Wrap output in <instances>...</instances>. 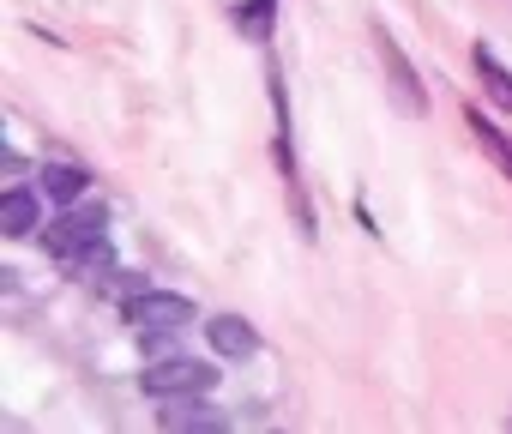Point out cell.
<instances>
[{
	"mask_svg": "<svg viewBox=\"0 0 512 434\" xmlns=\"http://www.w3.org/2000/svg\"><path fill=\"white\" fill-rule=\"evenodd\" d=\"M380 67L392 73V97H398V109H404V115H422V85H416V73L404 67V49H398L392 37H380Z\"/></svg>",
	"mask_w": 512,
	"mask_h": 434,
	"instance_id": "cell-5",
	"label": "cell"
},
{
	"mask_svg": "<svg viewBox=\"0 0 512 434\" xmlns=\"http://www.w3.org/2000/svg\"><path fill=\"white\" fill-rule=\"evenodd\" d=\"M103 224H109V211H103V205H79V211L55 217V224L43 230V248L61 254V260H73V254H85L91 242H103Z\"/></svg>",
	"mask_w": 512,
	"mask_h": 434,
	"instance_id": "cell-2",
	"label": "cell"
},
{
	"mask_svg": "<svg viewBox=\"0 0 512 434\" xmlns=\"http://www.w3.org/2000/svg\"><path fill=\"white\" fill-rule=\"evenodd\" d=\"M127 320L139 332H181V326H193V302L169 296V290H145V296L127 302Z\"/></svg>",
	"mask_w": 512,
	"mask_h": 434,
	"instance_id": "cell-3",
	"label": "cell"
},
{
	"mask_svg": "<svg viewBox=\"0 0 512 434\" xmlns=\"http://www.w3.org/2000/svg\"><path fill=\"white\" fill-rule=\"evenodd\" d=\"M37 217H43V193H31V187H13L7 199H0V236H31L37 230Z\"/></svg>",
	"mask_w": 512,
	"mask_h": 434,
	"instance_id": "cell-4",
	"label": "cell"
},
{
	"mask_svg": "<svg viewBox=\"0 0 512 434\" xmlns=\"http://www.w3.org/2000/svg\"><path fill=\"white\" fill-rule=\"evenodd\" d=\"M205 332H211V350H217V356H235V362H247L253 350H260V338H253V326H247L241 314H217Z\"/></svg>",
	"mask_w": 512,
	"mask_h": 434,
	"instance_id": "cell-6",
	"label": "cell"
},
{
	"mask_svg": "<svg viewBox=\"0 0 512 434\" xmlns=\"http://www.w3.org/2000/svg\"><path fill=\"white\" fill-rule=\"evenodd\" d=\"M43 193H49L55 205H73L79 193H91V175H85V169H67V163H49V169H43Z\"/></svg>",
	"mask_w": 512,
	"mask_h": 434,
	"instance_id": "cell-7",
	"label": "cell"
},
{
	"mask_svg": "<svg viewBox=\"0 0 512 434\" xmlns=\"http://www.w3.org/2000/svg\"><path fill=\"white\" fill-rule=\"evenodd\" d=\"M163 428H223V416L205 410V404H169L163 410Z\"/></svg>",
	"mask_w": 512,
	"mask_h": 434,
	"instance_id": "cell-10",
	"label": "cell"
},
{
	"mask_svg": "<svg viewBox=\"0 0 512 434\" xmlns=\"http://www.w3.org/2000/svg\"><path fill=\"white\" fill-rule=\"evenodd\" d=\"M139 386L151 398H205L217 386V368L211 362H193V356H175V362H151Z\"/></svg>",
	"mask_w": 512,
	"mask_h": 434,
	"instance_id": "cell-1",
	"label": "cell"
},
{
	"mask_svg": "<svg viewBox=\"0 0 512 434\" xmlns=\"http://www.w3.org/2000/svg\"><path fill=\"white\" fill-rule=\"evenodd\" d=\"M476 79H482V91H488L500 109H512V73L494 61V49H476Z\"/></svg>",
	"mask_w": 512,
	"mask_h": 434,
	"instance_id": "cell-8",
	"label": "cell"
},
{
	"mask_svg": "<svg viewBox=\"0 0 512 434\" xmlns=\"http://www.w3.org/2000/svg\"><path fill=\"white\" fill-rule=\"evenodd\" d=\"M470 133H476V139H482V151H488V157L512 175V139H506V133H494V127L482 121V109H470Z\"/></svg>",
	"mask_w": 512,
	"mask_h": 434,
	"instance_id": "cell-9",
	"label": "cell"
},
{
	"mask_svg": "<svg viewBox=\"0 0 512 434\" xmlns=\"http://www.w3.org/2000/svg\"><path fill=\"white\" fill-rule=\"evenodd\" d=\"M272 7H278V0H253V7L241 13V31L247 37H272Z\"/></svg>",
	"mask_w": 512,
	"mask_h": 434,
	"instance_id": "cell-11",
	"label": "cell"
}]
</instances>
